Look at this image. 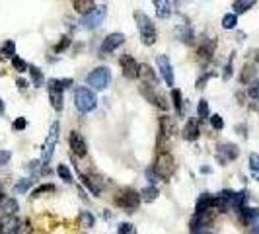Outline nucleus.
<instances>
[{
	"label": "nucleus",
	"instance_id": "nucleus-1",
	"mask_svg": "<svg viewBox=\"0 0 259 234\" xmlns=\"http://www.w3.org/2000/svg\"><path fill=\"white\" fill-rule=\"evenodd\" d=\"M134 21H136V27H138V35H140V41L142 45L150 47L156 43V37H158V31H156V25L154 21L150 20V16L142 10H134Z\"/></svg>",
	"mask_w": 259,
	"mask_h": 234
},
{
	"label": "nucleus",
	"instance_id": "nucleus-2",
	"mask_svg": "<svg viewBox=\"0 0 259 234\" xmlns=\"http://www.w3.org/2000/svg\"><path fill=\"white\" fill-rule=\"evenodd\" d=\"M74 107H76L82 115L92 113V111L98 107V98H96L94 90H90L88 86L76 88V92H74Z\"/></svg>",
	"mask_w": 259,
	"mask_h": 234
},
{
	"label": "nucleus",
	"instance_id": "nucleus-3",
	"mask_svg": "<svg viewBox=\"0 0 259 234\" xmlns=\"http://www.w3.org/2000/svg\"><path fill=\"white\" fill-rule=\"evenodd\" d=\"M111 84V68L109 66H98L92 72L86 74V86L90 90L102 92Z\"/></svg>",
	"mask_w": 259,
	"mask_h": 234
},
{
	"label": "nucleus",
	"instance_id": "nucleus-4",
	"mask_svg": "<svg viewBox=\"0 0 259 234\" xmlns=\"http://www.w3.org/2000/svg\"><path fill=\"white\" fill-rule=\"evenodd\" d=\"M140 201H142V199H140V193H138L136 190H132V188L121 190V191L117 193V197H115V205L121 207V209H125L127 213H134V211L138 209Z\"/></svg>",
	"mask_w": 259,
	"mask_h": 234
},
{
	"label": "nucleus",
	"instance_id": "nucleus-5",
	"mask_svg": "<svg viewBox=\"0 0 259 234\" xmlns=\"http://www.w3.org/2000/svg\"><path fill=\"white\" fill-rule=\"evenodd\" d=\"M59 131H61L59 121L51 123L49 133H47V137H45V143H43V147H41V162H43V164H47V162L53 158L55 147H57V143H59Z\"/></svg>",
	"mask_w": 259,
	"mask_h": 234
},
{
	"label": "nucleus",
	"instance_id": "nucleus-6",
	"mask_svg": "<svg viewBox=\"0 0 259 234\" xmlns=\"http://www.w3.org/2000/svg\"><path fill=\"white\" fill-rule=\"evenodd\" d=\"M154 170L158 172V176L162 180H168L173 174V170H175V158H173V154L168 152V150L166 152H158V156L154 160Z\"/></svg>",
	"mask_w": 259,
	"mask_h": 234
},
{
	"label": "nucleus",
	"instance_id": "nucleus-7",
	"mask_svg": "<svg viewBox=\"0 0 259 234\" xmlns=\"http://www.w3.org/2000/svg\"><path fill=\"white\" fill-rule=\"evenodd\" d=\"M106 16H108V6H104V4L96 6L92 12H88L80 18V25L84 29H96L106 21Z\"/></svg>",
	"mask_w": 259,
	"mask_h": 234
},
{
	"label": "nucleus",
	"instance_id": "nucleus-8",
	"mask_svg": "<svg viewBox=\"0 0 259 234\" xmlns=\"http://www.w3.org/2000/svg\"><path fill=\"white\" fill-rule=\"evenodd\" d=\"M238 156H240V147L234 145V143H222L216 149V160H218L220 166H226L228 162L236 160Z\"/></svg>",
	"mask_w": 259,
	"mask_h": 234
},
{
	"label": "nucleus",
	"instance_id": "nucleus-9",
	"mask_svg": "<svg viewBox=\"0 0 259 234\" xmlns=\"http://www.w3.org/2000/svg\"><path fill=\"white\" fill-rule=\"evenodd\" d=\"M125 43V35L123 33H109L104 41H102V45H100V57H108V55H111L113 51H117L121 45Z\"/></svg>",
	"mask_w": 259,
	"mask_h": 234
},
{
	"label": "nucleus",
	"instance_id": "nucleus-10",
	"mask_svg": "<svg viewBox=\"0 0 259 234\" xmlns=\"http://www.w3.org/2000/svg\"><path fill=\"white\" fill-rule=\"evenodd\" d=\"M156 64H158V70H160L162 80H164L170 88H172V86H175V74H173V66H172V63H170L168 55H158Z\"/></svg>",
	"mask_w": 259,
	"mask_h": 234
},
{
	"label": "nucleus",
	"instance_id": "nucleus-11",
	"mask_svg": "<svg viewBox=\"0 0 259 234\" xmlns=\"http://www.w3.org/2000/svg\"><path fill=\"white\" fill-rule=\"evenodd\" d=\"M213 219H215V211H205V213H195L189 221V229L191 233H197V231H203V229H209L213 225Z\"/></svg>",
	"mask_w": 259,
	"mask_h": 234
},
{
	"label": "nucleus",
	"instance_id": "nucleus-12",
	"mask_svg": "<svg viewBox=\"0 0 259 234\" xmlns=\"http://www.w3.org/2000/svg\"><path fill=\"white\" fill-rule=\"evenodd\" d=\"M119 66H121V72H123V76L127 78V80H136L138 78V63L134 61V57H130V55H123L121 59H119Z\"/></svg>",
	"mask_w": 259,
	"mask_h": 234
},
{
	"label": "nucleus",
	"instance_id": "nucleus-13",
	"mask_svg": "<svg viewBox=\"0 0 259 234\" xmlns=\"http://www.w3.org/2000/svg\"><path fill=\"white\" fill-rule=\"evenodd\" d=\"M68 145H70V150L78 156V158H84L88 154V145L84 141V137L78 133V131H72L70 137H68Z\"/></svg>",
	"mask_w": 259,
	"mask_h": 234
},
{
	"label": "nucleus",
	"instance_id": "nucleus-14",
	"mask_svg": "<svg viewBox=\"0 0 259 234\" xmlns=\"http://www.w3.org/2000/svg\"><path fill=\"white\" fill-rule=\"evenodd\" d=\"M240 219L246 227H250L252 233L259 234V209H252V207H246L240 211Z\"/></svg>",
	"mask_w": 259,
	"mask_h": 234
},
{
	"label": "nucleus",
	"instance_id": "nucleus-15",
	"mask_svg": "<svg viewBox=\"0 0 259 234\" xmlns=\"http://www.w3.org/2000/svg\"><path fill=\"white\" fill-rule=\"evenodd\" d=\"M181 135H183L185 141H191V143L197 141L199 135H201V119H199V117H191V119H187V123H185V127H183Z\"/></svg>",
	"mask_w": 259,
	"mask_h": 234
},
{
	"label": "nucleus",
	"instance_id": "nucleus-16",
	"mask_svg": "<svg viewBox=\"0 0 259 234\" xmlns=\"http://www.w3.org/2000/svg\"><path fill=\"white\" fill-rule=\"evenodd\" d=\"M138 78L144 86H152V88L158 86V76H156V72L150 64H140L138 66Z\"/></svg>",
	"mask_w": 259,
	"mask_h": 234
},
{
	"label": "nucleus",
	"instance_id": "nucleus-17",
	"mask_svg": "<svg viewBox=\"0 0 259 234\" xmlns=\"http://www.w3.org/2000/svg\"><path fill=\"white\" fill-rule=\"evenodd\" d=\"M215 51H216V39H203L201 45H199V49H197V55H199V59L203 63H207V61L213 59Z\"/></svg>",
	"mask_w": 259,
	"mask_h": 234
},
{
	"label": "nucleus",
	"instance_id": "nucleus-18",
	"mask_svg": "<svg viewBox=\"0 0 259 234\" xmlns=\"http://www.w3.org/2000/svg\"><path fill=\"white\" fill-rule=\"evenodd\" d=\"M78 176H80L82 184L86 186V190H88L94 197H100V195H102V184H100V180H96V178H92V176H88V174H82V172H78Z\"/></svg>",
	"mask_w": 259,
	"mask_h": 234
},
{
	"label": "nucleus",
	"instance_id": "nucleus-19",
	"mask_svg": "<svg viewBox=\"0 0 259 234\" xmlns=\"http://www.w3.org/2000/svg\"><path fill=\"white\" fill-rule=\"evenodd\" d=\"M205 211H215V195L211 193H201L195 203V213H205Z\"/></svg>",
	"mask_w": 259,
	"mask_h": 234
},
{
	"label": "nucleus",
	"instance_id": "nucleus-20",
	"mask_svg": "<svg viewBox=\"0 0 259 234\" xmlns=\"http://www.w3.org/2000/svg\"><path fill=\"white\" fill-rule=\"evenodd\" d=\"M175 131H177V125H175V121H173L172 117H168V115L160 117V135H162V137L172 139V137L175 135Z\"/></svg>",
	"mask_w": 259,
	"mask_h": 234
},
{
	"label": "nucleus",
	"instance_id": "nucleus-21",
	"mask_svg": "<svg viewBox=\"0 0 259 234\" xmlns=\"http://www.w3.org/2000/svg\"><path fill=\"white\" fill-rule=\"evenodd\" d=\"M175 35H177V39H179L181 43H187V45H191L193 39H195L193 29H191L187 23H179V25L175 27Z\"/></svg>",
	"mask_w": 259,
	"mask_h": 234
},
{
	"label": "nucleus",
	"instance_id": "nucleus-22",
	"mask_svg": "<svg viewBox=\"0 0 259 234\" xmlns=\"http://www.w3.org/2000/svg\"><path fill=\"white\" fill-rule=\"evenodd\" d=\"M254 80H258V66L246 63L244 68H242V74H240V82L242 84H252Z\"/></svg>",
	"mask_w": 259,
	"mask_h": 234
},
{
	"label": "nucleus",
	"instance_id": "nucleus-23",
	"mask_svg": "<svg viewBox=\"0 0 259 234\" xmlns=\"http://www.w3.org/2000/svg\"><path fill=\"white\" fill-rule=\"evenodd\" d=\"M152 4H154V10H156V16L160 20H168L172 16L170 0H152Z\"/></svg>",
	"mask_w": 259,
	"mask_h": 234
},
{
	"label": "nucleus",
	"instance_id": "nucleus-24",
	"mask_svg": "<svg viewBox=\"0 0 259 234\" xmlns=\"http://www.w3.org/2000/svg\"><path fill=\"white\" fill-rule=\"evenodd\" d=\"M14 57H16V43L8 39L0 45V61H12Z\"/></svg>",
	"mask_w": 259,
	"mask_h": 234
},
{
	"label": "nucleus",
	"instance_id": "nucleus-25",
	"mask_svg": "<svg viewBox=\"0 0 259 234\" xmlns=\"http://www.w3.org/2000/svg\"><path fill=\"white\" fill-rule=\"evenodd\" d=\"M72 84H74L72 78H51V80H47V90H61L63 92Z\"/></svg>",
	"mask_w": 259,
	"mask_h": 234
},
{
	"label": "nucleus",
	"instance_id": "nucleus-26",
	"mask_svg": "<svg viewBox=\"0 0 259 234\" xmlns=\"http://www.w3.org/2000/svg\"><path fill=\"white\" fill-rule=\"evenodd\" d=\"M49 102H51V107L55 111H61L63 106H65V96L61 90H49Z\"/></svg>",
	"mask_w": 259,
	"mask_h": 234
},
{
	"label": "nucleus",
	"instance_id": "nucleus-27",
	"mask_svg": "<svg viewBox=\"0 0 259 234\" xmlns=\"http://www.w3.org/2000/svg\"><path fill=\"white\" fill-rule=\"evenodd\" d=\"M258 4V0H234V4H232V10H234V14H246L248 10H252L254 6Z\"/></svg>",
	"mask_w": 259,
	"mask_h": 234
},
{
	"label": "nucleus",
	"instance_id": "nucleus-28",
	"mask_svg": "<svg viewBox=\"0 0 259 234\" xmlns=\"http://www.w3.org/2000/svg\"><path fill=\"white\" fill-rule=\"evenodd\" d=\"M172 104H173L177 115H183L185 113V109H183V96H181V90L179 88H172Z\"/></svg>",
	"mask_w": 259,
	"mask_h": 234
},
{
	"label": "nucleus",
	"instance_id": "nucleus-29",
	"mask_svg": "<svg viewBox=\"0 0 259 234\" xmlns=\"http://www.w3.org/2000/svg\"><path fill=\"white\" fill-rule=\"evenodd\" d=\"M158 195H160V190L156 186H146L144 190H140V199L146 203H152L154 199H158Z\"/></svg>",
	"mask_w": 259,
	"mask_h": 234
},
{
	"label": "nucleus",
	"instance_id": "nucleus-30",
	"mask_svg": "<svg viewBox=\"0 0 259 234\" xmlns=\"http://www.w3.org/2000/svg\"><path fill=\"white\" fill-rule=\"evenodd\" d=\"M74 4V10L78 12V14H88V12H92L94 8H96V2L94 0H74L72 2Z\"/></svg>",
	"mask_w": 259,
	"mask_h": 234
},
{
	"label": "nucleus",
	"instance_id": "nucleus-31",
	"mask_svg": "<svg viewBox=\"0 0 259 234\" xmlns=\"http://www.w3.org/2000/svg\"><path fill=\"white\" fill-rule=\"evenodd\" d=\"M29 76H31V84H33L35 88H41V86H43L45 76H43V72H41L35 64H29Z\"/></svg>",
	"mask_w": 259,
	"mask_h": 234
},
{
	"label": "nucleus",
	"instance_id": "nucleus-32",
	"mask_svg": "<svg viewBox=\"0 0 259 234\" xmlns=\"http://www.w3.org/2000/svg\"><path fill=\"white\" fill-rule=\"evenodd\" d=\"M78 225H80L82 229H92V227L96 225V217H94L90 211H82V213L78 215Z\"/></svg>",
	"mask_w": 259,
	"mask_h": 234
},
{
	"label": "nucleus",
	"instance_id": "nucleus-33",
	"mask_svg": "<svg viewBox=\"0 0 259 234\" xmlns=\"http://www.w3.org/2000/svg\"><path fill=\"white\" fill-rule=\"evenodd\" d=\"M2 211L6 213V215H16L18 213V209H20V205H18V201L14 199V197H6L4 201H2Z\"/></svg>",
	"mask_w": 259,
	"mask_h": 234
},
{
	"label": "nucleus",
	"instance_id": "nucleus-34",
	"mask_svg": "<svg viewBox=\"0 0 259 234\" xmlns=\"http://www.w3.org/2000/svg\"><path fill=\"white\" fill-rule=\"evenodd\" d=\"M248 164H250V174H252V178L259 182V154L258 152H252V154H250Z\"/></svg>",
	"mask_w": 259,
	"mask_h": 234
},
{
	"label": "nucleus",
	"instance_id": "nucleus-35",
	"mask_svg": "<svg viewBox=\"0 0 259 234\" xmlns=\"http://www.w3.org/2000/svg\"><path fill=\"white\" fill-rule=\"evenodd\" d=\"M236 25H238V14L228 12V14L222 16V27L224 29H234Z\"/></svg>",
	"mask_w": 259,
	"mask_h": 234
},
{
	"label": "nucleus",
	"instance_id": "nucleus-36",
	"mask_svg": "<svg viewBox=\"0 0 259 234\" xmlns=\"http://www.w3.org/2000/svg\"><path fill=\"white\" fill-rule=\"evenodd\" d=\"M57 174H59L61 180L66 182V184H72V182H74V180H72V172L68 170L66 164H59V166H57Z\"/></svg>",
	"mask_w": 259,
	"mask_h": 234
},
{
	"label": "nucleus",
	"instance_id": "nucleus-37",
	"mask_svg": "<svg viewBox=\"0 0 259 234\" xmlns=\"http://www.w3.org/2000/svg\"><path fill=\"white\" fill-rule=\"evenodd\" d=\"M197 115H199V119H209L211 117V109H209V102L207 100H201L197 104Z\"/></svg>",
	"mask_w": 259,
	"mask_h": 234
},
{
	"label": "nucleus",
	"instance_id": "nucleus-38",
	"mask_svg": "<svg viewBox=\"0 0 259 234\" xmlns=\"http://www.w3.org/2000/svg\"><path fill=\"white\" fill-rule=\"evenodd\" d=\"M31 184H33L31 178H23V180H20V182L14 186V191H16V193H27L29 188H31Z\"/></svg>",
	"mask_w": 259,
	"mask_h": 234
},
{
	"label": "nucleus",
	"instance_id": "nucleus-39",
	"mask_svg": "<svg viewBox=\"0 0 259 234\" xmlns=\"http://www.w3.org/2000/svg\"><path fill=\"white\" fill-rule=\"evenodd\" d=\"M12 66H14L16 72H27V70H29V64H27L22 57H18V55L12 59Z\"/></svg>",
	"mask_w": 259,
	"mask_h": 234
},
{
	"label": "nucleus",
	"instance_id": "nucleus-40",
	"mask_svg": "<svg viewBox=\"0 0 259 234\" xmlns=\"http://www.w3.org/2000/svg\"><path fill=\"white\" fill-rule=\"evenodd\" d=\"M53 191H55V186H53V184H43V186H39V188H35V190L31 191V197H41V195L53 193Z\"/></svg>",
	"mask_w": 259,
	"mask_h": 234
},
{
	"label": "nucleus",
	"instance_id": "nucleus-41",
	"mask_svg": "<svg viewBox=\"0 0 259 234\" xmlns=\"http://www.w3.org/2000/svg\"><path fill=\"white\" fill-rule=\"evenodd\" d=\"M68 45H70V37H68V35H63V37H61V41L53 47V51H55V53H63V51H66V49H68Z\"/></svg>",
	"mask_w": 259,
	"mask_h": 234
},
{
	"label": "nucleus",
	"instance_id": "nucleus-42",
	"mask_svg": "<svg viewBox=\"0 0 259 234\" xmlns=\"http://www.w3.org/2000/svg\"><path fill=\"white\" fill-rule=\"evenodd\" d=\"M146 180H148V184H150V186H156L162 178L158 176V172L154 170V166H150V168H146Z\"/></svg>",
	"mask_w": 259,
	"mask_h": 234
},
{
	"label": "nucleus",
	"instance_id": "nucleus-43",
	"mask_svg": "<svg viewBox=\"0 0 259 234\" xmlns=\"http://www.w3.org/2000/svg\"><path fill=\"white\" fill-rule=\"evenodd\" d=\"M248 96L252 100L259 102V80H254L252 84H248Z\"/></svg>",
	"mask_w": 259,
	"mask_h": 234
},
{
	"label": "nucleus",
	"instance_id": "nucleus-44",
	"mask_svg": "<svg viewBox=\"0 0 259 234\" xmlns=\"http://www.w3.org/2000/svg\"><path fill=\"white\" fill-rule=\"evenodd\" d=\"M209 119H211V125H213V129H216V131H222V129H224V119H222V115L215 113V115H211Z\"/></svg>",
	"mask_w": 259,
	"mask_h": 234
},
{
	"label": "nucleus",
	"instance_id": "nucleus-45",
	"mask_svg": "<svg viewBox=\"0 0 259 234\" xmlns=\"http://www.w3.org/2000/svg\"><path fill=\"white\" fill-rule=\"evenodd\" d=\"M234 74V57L224 64V72H222V80H230Z\"/></svg>",
	"mask_w": 259,
	"mask_h": 234
},
{
	"label": "nucleus",
	"instance_id": "nucleus-46",
	"mask_svg": "<svg viewBox=\"0 0 259 234\" xmlns=\"http://www.w3.org/2000/svg\"><path fill=\"white\" fill-rule=\"evenodd\" d=\"M213 76H215L213 72H205V74H203V76H201V78H199V80L195 82V86H197V90H203V88L207 86V82H209V80H211Z\"/></svg>",
	"mask_w": 259,
	"mask_h": 234
},
{
	"label": "nucleus",
	"instance_id": "nucleus-47",
	"mask_svg": "<svg viewBox=\"0 0 259 234\" xmlns=\"http://www.w3.org/2000/svg\"><path fill=\"white\" fill-rule=\"evenodd\" d=\"M12 127H14V131H23L27 127V119L25 117H18V119H14Z\"/></svg>",
	"mask_w": 259,
	"mask_h": 234
},
{
	"label": "nucleus",
	"instance_id": "nucleus-48",
	"mask_svg": "<svg viewBox=\"0 0 259 234\" xmlns=\"http://www.w3.org/2000/svg\"><path fill=\"white\" fill-rule=\"evenodd\" d=\"M12 158V152L10 150H0V166H6Z\"/></svg>",
	"mask_w": 259,
	"mask_h": 234
},
{
	"label": "nucleus",
	"instance_id": "nucleus-49",
	"mask_svg": "<svg viewBox=\"0 0 259 234\" xmlns=\"http://www.w3.org/2000/svg\"><path fill=\"white\" fill-rule=\"evenodd\" d=\"M16 84H18V88H22V90L29 86V82H27V80H23V78H18V80H16Z\"/></svg>",
	"mask_w": 259,
	"mask_h": 234
},
{
	"label": "nucleus",
	"instance_id": "nucleus-50",
	"mask_svg": "<svg viewBox=\"0 0 259 234\" xmlns=\"http://www.w3.org/2000/svg\"><path fill=\"white\" fill-rule=\"evenodd\" d=\"M4 113H6V106H4V102L0 98V115H4Z\"/></svg>",
	"mask_w": 259,
	"mask_h": 234
},
{
	"label": "nucleus",
	"instance_id": "nucleus-51",
	"mask_svg": "<svg viewBox=\"0 0 259 234\" xmlns=\"http://www.w3.org/2000/svg\"><path fill=\"white\" fill-rule=\"evenodd\" d=\"M191 234H213L209 229H203V231H197V233H191Z\"/></svg>",
	"mask_w": 259,
	"mask_h": 234
},
{
	"label": "nucleus",
	"instance_id": "nucleus-52",
	"mask_svg": "<svg viewBox=\"0 0 259 234\" xmlns=\"http://www.w3.org/2000/svg\"><path fill=\"white\" fill-rule=\"evenodd\" d=\"M201 174H211V168H209V166H203V168H201Z\"/></svg>",
	"mask_w": 259,
	"mask_h": 234
},
{
	"label": "nucleus",
	"instance_id": "nucleus-53",
	"mask_svg": "<svg viewBox=\"0 0 259 234\" xmlns=\"http://www.w3.org/2000/svg\"><path fill=\"white\" fill-rule=\"evenodd\" d=\"M4 199H6V195H4V191H2V188H0V205H2Z\"/></svg>",
	"mask_w": 259,
	"mask_h": 234
},
{
	"label": "nucleus",
	"instance_id": "nucleus-54",
	"mask_svg": "<svg viewBox=\"0 0 259 234\" xmlns=\"http://www.w3.org/2000/svg\"><path fill=\"white\" fill-rule=\"evenodd\" d=\"M256 61H258V63H259V49H258V51H256Z\"/></svg>",
	"mask_w": 259,
	"mask_h": 234
}]
</instances>
